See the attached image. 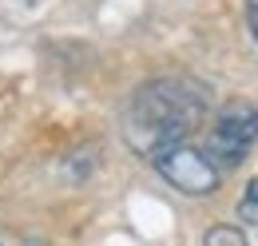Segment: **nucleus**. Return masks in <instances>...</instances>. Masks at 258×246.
I'll use <instances>...</instances> for the list:
<instances>
[{"label":"nucleus","instance_id":"1","mask_svg":"<svg viewBox=\"0 0 258 246\" xmlns=\"http://www.w3.org/2000/svg\"><path fill=\"white\" fill-rule=\"evenodd\" d=\"M203 119H207V88L187 76H163L131 95L123 135L131 151L151 159L171 143H183Z\"/></svg>","mask_w":258,"mask_h":246},{"label":"nucleus","instance_id":"4","mask_svg":"<svg viewBox=\"0 0 258 246\" xmlns=\"http://www.w3.org/2000/svg\"><path fill=\"white\" fill-rule=\"evenodd\" d=\"M203 246H250V242H246V234L238 226H211L203 234Z\"/></svg>","mask_w":258,"mask_h":246},{"label":"nucleus","instance_id":"2","mask_svg":"<svg viewBox=\"0 0 258 246\" xmlns=\"http://www.w3.org/2000/svg\"><path fill=\"white\" fill-rule=\"evenodd\" d=\"M151 163H155V171L175 191H183V195H211L219 187V179H223V167L207 155V147H195L187 139L155 151Z\"/></svg>","mask_w":258,"mask_h":246},{"label":"nucleus","instance_id":"5","mask_svg":"<svg viewBox=\"0 0 258 246\" xmlns=\"http://www.w3.org/2000/svg\"><path fill=\"white\" fill-rule=\"evenodd\" d=\"M238 215L246 218V222H258V175L250 179V187H246L242 199H238Z\"/></svg>","mask_w":258,"mask_h":246},{"label":"nucleus","instance_id":"6","mask_svg":"<svg viewBox=\"0 0 258 246\" xmlns=\"http://www.w3.org/2000/svg\"><path fill=\"white\" fill-rule=\"evenodd\" d=\"M246 24H250V32L258 40V0H246Z\"/></svg>","mask_w":258,"mask_h":246},{"label":"nucleus","instance_id":"3","mask_svg":"<svg viewBox=\"0 0 258 246\" xmlns=\"http://www.w3.org/2000/svg\"><path fill=\"white\" fill-rule=\"evenodd\" d=\"M254 143H258V107L238 99V103H226L223 111L215 115L211 135H207V155L223 171H230V167H238L250 155Z\"/></svg>","mask_w":258,"mask_h":246}]
</instances>
